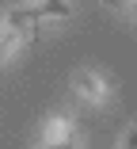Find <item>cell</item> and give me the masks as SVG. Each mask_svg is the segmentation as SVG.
Masks as SVG:
<instances>
[{
    "label": "cell",
    "mask_w": 137,
    "mask_h": 149,
    "mask_svg": "<svg viewBox=\"0 0 137 149\" xmlns=\"http://www.w3.org/2000/svg\"><path fill=\"white\" fill-rule=\"evenodd\" d=\"M80 96L99 100V96H103V84H99V77H92V73H84V77H80Z\"/></svg>",
    "instance_id": "2"
},
{
    "label": "cell",
    "mask_w": 137,
    "mask_h": 149,
    "mask_svg": "<svg viewBox=\"0 0 137 149\" xmlns=\"http://www.w3.org/2000/svg\"><path fill=\"white\" fill-rule=\"evenodd\" d=\"M46 149H72V138H61V141H53V145H46Z\"/></svg>",
    "instance_id": "3"
},
{
    "label": "cell",
    "mask_w": 137,
    "mask_h": 149,
    "mask_svg": "<svg viewBox=\"0 0 137 149\" xmlns=\"http://www.w3.org/2000/svg\"><path fill=\"white\" fill-rule=\"evenodd\" d=\"M114 4H126V0H114Z\"/></svg>",
    "instance_id": "4"
},
{
    "label": "cell",
    "mask_w": 137,
    "mask_h": 149,
    "mask_svg": "<svg viewBox=\"0 0 137 149\" xmlns=\"http://www.w3.org/2000/svg\"><path fill=\"white\" fill-rule=\"evenodd\" d=\"M46 15H69V4H65V0H42V4L31 8V19H34V23L46 19Z\"/></svg>",
    "instance_id": "1"
}]
</instances>
